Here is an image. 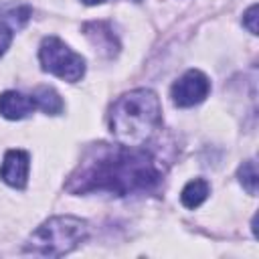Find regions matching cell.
<instances>
[{
    "label": "cell",
    "instance_id": "1",
    "mask_svg": "<svg viewBox=\"0 0 259 259\" xmlns=\"http://www.w3.org/2000/svg\"><path fill=\"white\" fill-rule=\"evenodd\" d=\"M162 176V160L144 146L99 144L89 150L81 164L71 172L65 188L71 194L105 192L127 196L156 188Z\"/></svg>",
    "mask_w": 259,
    "mask_h": 259
},
{
    "label": "cell",
    "instance_id": "2",
    "mask_svg": "<svg viewBox=\"0 0 259 259\" xmlns=\"http://www.w3.org/2000/svg\"><path fill=\"white\" fill-rule=\"evenodd\" d=\"M162 125V105L152 89H132L109 109V132L123 146H146Z\"/></svg>",
    "mask_w": 259,
    "mask_h": 259
},
{
    "label": "cell",
    "instance_id": "3",
    "mask_svg": "<svg viewBox=\"0 0 259 259\" xmlns=\"http://www.w3.org/2000/svg\"><path fill=\"white\" fill-rule=\"evenodd\" d=\"M87 235L89 227L83 219L71 214L51 217L30 233L22 251L40 257H63L77 249Z\"/></svg>",
    "mask_w": 259,
    "mask_h": 259
},
{
    "label": "cell",
    "instance_id": "4",
    "mask_svg": "<svg viewBox=\"0 0 259 259\" xmlns=\"http://www.w3.org/2000/svg\"><path fill=\"white\" fill-rule=\"evenodd\" d=\"M38 61L42 71L75 83L85 75V59L65 45L59 36H45L38 47Z\"/></svg>",
    "mask_w": 259,
    "mask_h": 259
},
{
    "label": "cell",
    "instance_id": "5",
    "mask_svg": "<svg viewBox=\"0 0 259 259\" xmlns=\"http://www.w3.org/2000/svg\"><path fill=\"white\" fill-rule=\"evenodd\" d=\"M210 91L208 77L198 69H188L182 77H178L170 89L172 103L176 107H192L206 99Z\"/></svg>",
    "mask_w": 259,
    "mask_h": 259
},
{
    "label": "cell",
    "instance_id": "6",
    "mask_svg": "<svg viewBox=\"0 0 259 259\" xmlns=\"http://www.w3.org/2000/svg\"><path fill=\"white\" fill-rule=\"evenodd\" d=\"M28 168H30V156L24 150H8L4 154L2 166H0V178L12 188L22 190L28 180Z\"/></svg>",
    "mask_w": 259,
    "mask_h": 259
},
{
    "label": "cell",
    "instance_id": "7",
    "mask_svg": "<svg viewBox=\"0 0 259 259\" xmlns=\"http://www.w3.org/2000/svg\"><path fill=\"white\" fill-rule=\"evenodd\" d=\"M34 109H38L32 93L20 91H4L0 93V115L6 119H24Z\"/></svg>",
    "mask_w": 259,
    "mask_h": 259
},
{
    "label": "cell",
    "instance_id": "8",
    "mask_svg": "<svg viewBox=\"0 0 259 259\" xmlns=\"http://www.w3.org/2000/svg\"><path fill=\"white\" fill-rule=\"evenodd\" d=\"M85 34L91 38V42L95 47H99V51L113 55L117 53V40L113 36V32L109 30V26L105 22H91L85 26Z\"/></svg>",
    "mask_w": 259,
    "mask_h": 259
},
{
    "label": "cell",
    "instance_id": "9",
    "mask_svg": "<svg viewBox=\"0 0 259 259\" xmlns=\"http://www.w3.org/2000/svg\"><path fill=\"white\" fill-rule=\"evenodd\" d=\"M208 192H210L208 182L202 180V178H194V180H190V182L182 188V192H180V202H182L186 208H198V206L206 200Z\"/></svg>",
    "mask_w": 259,
    "mask_h": 259
},
{
    "label": "cell",
    "instance_id": "10",
    "mask_svg": "<svg viewBox=\"0 0 259 259\" xmlns=\"http://www.w3.org/2000/svg\"><path fill=\"white\" fill-rule=\"evenodd\" d=\"M32 95H34V99H36L38 109H42V111L49 113V115H59V113L63 111V107H65L61 95H59L53 87L40 85V87H36V89L32 91Z\"/></svg>",
    "mask_w": 259,
    "mask_h": 259
},
{
    "label": "cell",
    "instance_id": "11",
    "mask_svg": "<svg viewBox=\"0 0 259 259\" xmlns=\"http://www.w3.org/2000/svg\"><path fill=\"white\" fill-rule=\"evenodd\" d=\"M237 176H239V182L243 184V188L249 192V194H257V164H255V160H247V162H243L241 166H239V172H237Z\"/></svg>",
    "mask_w": 259,
    "mask_h": 259
},
{
    "label": "cell",
    "instance_id": "12",
    "mask_svg": "<svg viewBox=\"0 0 259 259\" xmlns=\"http://www.w3.org/2000/svg\"><path fill=\"white\" fill-rule=\"evenodd\" d=\"M257 4H251L243 16V26L251 32V34H257Z\"/></svg>",
    "mask_w": 259,
    "mask_h": 259
},
{
    "label": "cell",
    "instance_id": "13",
    "mask_svg": "<svg viewBox=\"0 0 259 259\" xmlns=\"http://www.w3.org/2000/svg\"><path fill=\"white\" fill-rule=\"evenodd\" d=\"M12 28L6 24V22H0V55H4L6 53V49L10 47V42H12Z\"/></svg>",
    "mask_w": 259,
    "mask_h": 259
},
{
    "label": "cell",
    "instance_id": "14",
    "mask_svg": "<svg viewBox=\"0 0 259 259\" xmlns=\"http://www.w3.org/2000/svg\"><path fill=\"white\" fill-rule=\"evenodd\" d=\"M83 4H87V6H93V4H101V2H105V0H81Z\"/></svg>",
    "mask_w": 259,
    "mask_h": 259
}]
</instances>
